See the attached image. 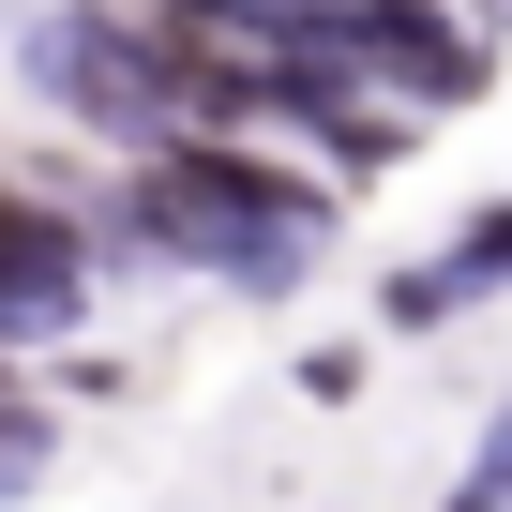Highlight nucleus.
I'll return each instance as SVG.
<instances>
[{"label": "nucleus", "mask_w": 512, "mask_h": 512, "mask_svg": "<svg viewBox=\"0 0 512 512\" xmlns=\"http://www.w3.org/2000/svg\"><path fill=\"white\" fill-rule=\"evenodd\" d=\"M317 151H332L347 181H392V166H407V106H392V121H377V106H332V121H317Z\"/></svg>", "instance_id": "6"}, {"label": "nucleus", "mask_w": 512, "mask_h": 512, "mask_svg": "<svg viewBox=\"0 0 512 512\" xmlns=\"http://www.w3.org/2000/svg\"><path fill=\"white\" fill-rule=\"evenodd\" d=\"M437 512H512V407L482 422V452L452 467V497H437Z\"/></svg>", "instance_id": "8"}, {"label": "nucleus", "mask_w": 512, "mask_h": 512, "mask_svg": "<svg viewBox=\"0 0 512 512\" xmlns=\"http://www.w3.org/2000/svg\"><path fill=\"white\" fill-rule=\"evenodd\" d=\"M61 332H91V226L0 181V347H61Z\"/></svg>", "instance_id": "3"}, {"label": "nucleus", "mask_w": 512, "mask_h": 512, "mask_svg": "<svg viewBox=\"0 0 512 512\" xmlns=\"http://www.w3.org/2000/svg\"><path fill=\"white\" fill-rule=\"evenodd\" d=\"M256 16H272L287 46H317V61H347V46H362L377 16H392V0H256Z\"/></svg>", "instance_id": "7"}, {"label": "nucleus", "mask_w": 512, "mask_h": 512, "mask_svg": "<svg viewBox=\"0 0 512 512\" xmlns=\"http://www.w3.org/2000/svg\"><path fill=\"white\" fill-rule=\"evenodd\" d=\"M497 287H512V196H497V211H467V226L422 256V272H392V287H377V332H452V317H482Z\"/></svg>", "instance_id": "4"}, {"label": "nucleus", "mask_w": 512, "mask_h": 512, "mask_svg": "<svg viewBox=\"0 0 512 512\" xmlns=\"http://www.w3.org/2000/svg\"><path fill=\"white\" fill-rule=\"evenodd\" d=\"M151 256L181 272H226V287H302L332 256V181L272 166V151H226V136H151L136 151V211H121Z\"/></svg>", "instance_id": "1"}, {"label": "nucleus", "mask_w": 512, "mask_h": 512, "mask_svg": "<svg viewBox=\"0 0 512 512\" xmlns=\"http://www.w3.org/2000/svg\"><path fill=\"white\" fill-rule=\"evenodd\" d=\"M16 76H31L46 106H76V121L136 136V151L181 121V76H166V46H151V31H121V16H91V0H76V16H31Z\"/></svg>", "instance_id": "2"}, {"label": "nucleus", "mask_w": 512, "mask_h": 512, "mask_svg": "<svg viewBox=\"0 0 512 512\" xmlns=\"http://www.w3.org/2000/svg\"><path fill=\"white\" fill-rule=\"evenodd\" d=\"M0 407H16V347H0Z\"/></svg>", "instance_id": "10"}, {"label": "nucleus", "mask_w": 512, "mask_h": 512, "mask_svg": "<svg viewBox=\"0 0 512 512\" xmlns=\"http://www.w3.org/2000/svg\"><path fill=\"white\" fill-rule=\"evenodd\" d=\"M347 76H377V91H407V106H467V91L497 76V46H482V31H452L437 0H392V16L347 46Z\"/></svg>", "instance_id": "5"}, {"label": "nucleus", "mask_w": 512, "mask_h": 512, "mask_svg": "<svg viewBox=\"0 0 512 512\" xmlns=\"http://www.w3.org/2000/svg\"><path fill=\"white\" fill-rule=\"evenodd\" d=\"M31 467H46V422H31V407H0V482H31Z\"/></svg>", "instance_id": "9"}]
</instances>
